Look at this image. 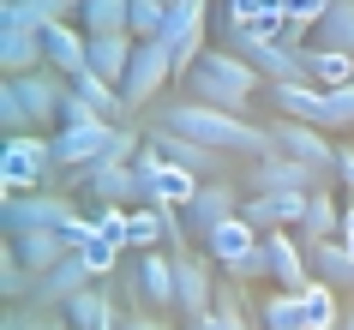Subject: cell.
Listing matches in <instances>:
<instances>
[{
	"mask_svg": "<svg viewBox=\"0 0 354 330\" xmlns=\"http://www.w3.org/2000/svg\"><path fill=\"white\" fill-rule=\"evenodd\" d=\"M156 127L180 132V138H198V145H210L216 156H252V163H259V156H277L264 127H252L246 114H228V109H205V102H192V96L168 102Z\"/></svg>",
	"mask_w": 354,
	"mask_h": 330,
	"instance_id": "6da1fadb",
	"label": "cell"
},
{
	"mask_svg": "<svg viewBox=\"0 0 354 330\" xmlns=\"http://www.w3.org/2000/svg\"><path fill=\"white\" fill-rule=\"evenodd\" d=\"M180 91H187L192 102H205V109L246 114V109H252V96H259V73H252L234 48H205L198 66L180 78Z\"/></svg>",
	"mask_w": 354,
	"mask_h": 330,
	"instance_id": "7a4b0ae2",
	"label": "cell"
},
{
	"mask_svg": "<svg viewBox=\"0 0 354 330\" xmlns=\"http://www.w3.org/2000/svg\"><path fill=\"white\" fill-rule=\"evenodd\" d=\"M66 78L55 66H37L24 78H6L0 84V120H6V138L12 132H42L48 120H60V102H66Z\"/></svg>",
	"mask_w": 354,
	"mask_h": 330,
	"instance_id": "3957f363",
	"label": "cell"
},
{
	"mask_svg": "<svg viewBox=\"0 0 354 330\" xmlns=\"http://www.w3.org/2000/svg\"><path fill=\"white\" fill-rule=\"evenodd\" d=\"M55 145L37 132H12L0 150V186L6 192H55Z\"/></svg>",
	"mask_w": 354,
	"mask_h": 330,
	"instance_id": "277c9868",
	"label": "cell"
},
{
	"mask_svg": "<svg viewBox=\"0 0 354 330\" xmlns=\"http://www.w3.org/2000/svg\"><path fill=\"white\" fill-rule=\"evenodd\" d=\"M132 174H138V192H145V204H156V210H187L192 199H198V174H187L180 163H168L156 145H145L138 156H132Z\"/></svg>",
	"mask_w": 354,
	"mask_h": 330,
	"instance_id": "5b68a950",
	"label": "cell"
},
{
	"mask_svg": "<svg viewBox=\"0 0 354 330\" xmlns=\"http://www.w3.org/2000/svg\"><path fill=\"white\" fill-rule=\"evenodd\" d=\"M73 199L66 192H6L0 199V228H6V240L30 235V228H60L66 235V222H73Z\"/></svg>",
	"mask_w": 354,
	"mask_h": 330,
	"instance_id": "8992f818",
	"label": "cell"
},
{
	"mask_svg": "<svg viewBox=\"0 0 354 330\" xmlns=\"http://www.w3.org/2000/svg\"><path fill=\"white\" fill-rule=\"evenodd\" d=\"M223 37H228V48L252 66L259 78H270V84H288V78H306L300 73V55L295 48H282V42H270L264 30H252V24H228L223 19Z\"/></svg>",
	"mask_w": 354,
	"mask_h": 330,
	"instance_id": "52a82bcc",
	"label": "cell"
},
{
	"mask_svg": "<svg viewBox=\"0 0 354 330\" xmlns=\"http://www.w3.org/2000/svg\"><path fill=\"white\" fill-rule=\"evenodd\" d=\"M0 66H6V78H24L37 66H48L42 60V30L24 19L19 0H0Z\"/></svg>",
	"mask_w": 354,
	"mask_h": 330,
	"instance_id": "ba28073f",
	"label": "cell"
},
{
	"mask_svg": "<svg viewBox=\"0 0 354 330\" xmlns=\"http://www.w3.org/2000/svg\"><path fill=\"white\" fill-rule=\"evenodd\" d=\"M48 145H55V168H60V174H73V168H91V163H102V156H114V145H120V127H114V120L60 127Z\"/></svg>",
	"mask_w": 354,
	"mask_h": 330,
	"instance_id": "9c48e42d",
	"label": "cell"
},
{
	"mask_svg": "<svg viewBox=\"0 0 354 330\" xmlns=\"http://www.w3.org/2000/svg\"><path fill=\"white\" fill-rule=\"evenodd\" d=\"M150 42H162L168 55H174V84H180V78L198 66V55H205V0L174 6V12H168V24H162Z\"/></svg>",
	"mask_w": 354,
	"mask_h": 330,
	"instance_id": "30bf717a",
	"label": "cell"
},
{
	"mask_svg": "<svg viewBox=\"0 0 354 330\" xmlns=\"http://www.w3.org/2000/svg\"><path fill=\"white\" fill-rule=\"evenodd\" d=\"M66 186H73V192H91V199H102V204H127V210H138V199H145L132 163H120V156H102V163H91V168H73Z\"/></svg>",
	"mask_w": 354,
	"mask_h": 330,
	"instance_id": "8fae6325",
	"label": "cell"
},
{
	"mask_svg": "<svg viewBox=\"0 0 354 330\" xmlns=\"http://www.w3.org/2000/svg\"><path fill=\"white\" fill-rule=\"evenodd\" d=\"M270 150L277 156H295V163H306V168H318V174H336V145L324 138L318 127H306V120H270Z\"/></svg>",
	"mask_w": 354,
	"mask_h": 330,
	"instance_id": "7c38bea8",
	"label": "cell"
},
{
	"mask_svg": "<svg viewBox=\"0 0 354 330\" xmlns=\"http://www.w3.org/2000/svg\"><path fill=\"white\" fill-rule=\"evenodd\" d=\"M270 102H277L282 120H306V127H318V132H336V102H330L324 84H313V78L270 84Z\"/></svg>",
	"mask_w": 354,
	"mask_h": 330,
	"instance_id": "4fadbf2b",
	"label": "cell"
},
{
	"mask_svg": "<svg viewBox=\"0 0 354 330\" xmlns=\"http://www.w3.org/2000/svg\"><path fill=\"white\" fill-rule=\"evenodd\" d=\"M174 84V55H168L162 42H138V55H132L127 66V84H120V96H127V109H145L156 91H168Z\"/></svg>",
	"mask_w": 354,
	"mask_h": 330,
	"instance_id": "5bb4252c",
	"label": "cell"
},
{
	"mask_svg": "<svg viewBox=\"0 0 354 330\" xmlns=\"http://www.w3.org/2000/svg\"><path fill=\"white\" fill-rule=\"evenodd\" d=\"M241 204H246V199H241L228 181H205V186H198V199L180 210V222H187V235H198V246H205L228 217H241Z\"/></svg>",
	"mask_w": 354,
	"mask_h": 330,
	"instance_id": "9a60e30c",
	"label": "cell"
},
{
	"mask_svg": "<svg viewBox=\"0 0 354 330\" xmlns=\"http://www.w3.org/2000/svg\"><path fill=\"white\" fill-rule=\"evenodd\" d=\"M42 60H48L66 84H73L78 73H91V37H84V24H78V19L42 24Z\"/></svg>",
	"mask_w": 354,
	"mask_h": 330,
	"instance_id": "2e32d148",
	"label": "cell"
},
{
	"mask_svg": "<svg viewBox=\"0 0 354 330\" xmlns=\"http://www.w3.org/2000/svg\"><path fill=\"white\" fill-rule=\"evenodd\" d=\"M246 186L252 192H324V174L295 163V156H259L252 174H246Z\"/></svg>",
	"mask_w": 354,
	"mask_h": 330,
	"instance_id": "e0dca14e",
	"label": "cell"
},
{
	"mask_svg": "<svg viewBox=\"0 0 354 330\" xmlns=\"http://www.w3.org/2000/svg\"><path fill=\"white\" fill-rule=\"evenodd\" d=\"M132 282H138V300H150V306H162V312L180 306V258L162 253V246L138 258V276Z\"/></svg>",
	"mask_w": 354,
	"mask_h": 330,
	"instance_id": "ac0fdd59",
	"label": "cell"
},
{
	"mask_svg": "<svg viewBox=\"0 0 354 330\" xmlns=\"http://www.w3.org/2000/svg\"><path fill=\"white\" fill-rule=\"evenodd\" d=\"M306 199H313V192H252V199L241 204V217L252 222L259 235H270V228H300Z\"/></svg>",
	"mask_w": 354,
	"mask_h": 330,
	"instance_id": "d6986e66",
	"label": "cell"
},
{
	"mask_svg": "<svg viewBox=\"0 0 354 330\" xmlns=\"http://www.w3.org/2000/svg\"><path fill=\"white\" fill-rule=\"evenodd\" d=\"M180 258V312L187 318H205L210 306H216V276H210V264L216 258L198 246V253H174Z\"/></svg>",
	"mask_w": 354,
	"mask_h": 330,
	"instance_id": "ffe728a7",
	"label": "cell"
},
{
	"mask_svg": "<svg viewBox=\"0 0 354 330\" xmlns=\"http://www.w3.org/2000/svg\"><path fill=\"white\" fill-rule=\"evenodd\" d=\"M174 246L180 253V240H187V222H180V210H156V204H138L132 210V235L127 246H138V253H156V246Z\"/></svg>",
	"mask_w": 354,
	"mask_h": 330,
	"instance_id": "44dd1931",
	"label": "cell"
},
{
	"mask_svg": "<svg viewBox=\"0 0 354 330\" xmlns=\"http://www.w3.org/2000/svg\"><path fill=\"white\" fill-rule=\"evenodd\" d=\"M91 282H96V276L84 271V258L66 253L48 276H37V288H30V306H66V300H73V294H84Z\"/></svg>",
	"mask_w": 354,
	"mask_h": 330,
	"instance_id": "7402d4cb",
	"label": "cell"
},
{
	"mask_svg": "<svg viewBox=\"0 0 354 330\" xmlns=\"http://www.w3.org/2000/svg\"><path fill=\"white\" fill-rule=\"evenodd\" d=\"M150 145L162 150L168 163H180L187 174H198V181H216V168H223V156L210 145H198V138H180V132H168V127H150Z\"/></svg>",
	"mask_w": 354,
	"mask_h": 330,
	"instance_id": "603a6c76",
	"label": "cell"
},
{
	"mask_svg": "<svg viewBox=\"0 0 354 330\" xmlns=\"http://www.w3.org/2000/svg\"><path fill=\"white\" fill-rule=\"evenodd\" d=\"M264 246H270V282H282L288 294H300L306 282H313V271H306V253H300L295 228H270V235H264Z\"/></svg>",
	"mask_w": 354,
	"mask_h": 330,
	"instance_id": "cb8c5ba5",
	"label": "cell"
},
{
	"mask_svg": "<svg viewBox=\"0 0 354 330\" xmlns=\"http://www.w3.org/2000/svg\"><path fill=\"white\" fill-rule=\"evenodd\" d=\"M306 253V271L313 282H330V288H354V253L342 240H313V246H300Z\"/></svg>",
	"mask_w": 354,
	"mask_h": 330,
	"instance_id": "d4e9b609",
	"label": "cell"
},
{
	"mask_svg": "<svg viewBox=\"0 0 354 330\" xmlns=\"http://www.w3.org/2000/svg\"><path fill=\"white\" fill-rule=\"evenodd\" d=\"M132 55H138V37H91V73L96 78H109L114 91L127 84V66H132Z\"/></svg>",
	"mask_w": 354,
	"mask_h": 330,
	"instance_id": "484cf974",
	"label": "cell"
},
{
	"mask_svg": "<svg viewBox=\"0 0 354 330\" xmlns=\"http://www.w3.org/2000/svg\"><path fill=\"white\" fill-rule=\"evenodd\" d=\"M259 240H264V235H259V228H252V222H246V217H228L223 228H216V235L205 240V253L216 258V264H223V271H234V264H241V258L252 253V246H259Z\"/></svg>",
	"mask_w": 354,
	"mask_h": 330,
	"instance_id": "4316f807",
	"label": "cell"
},
{
	"mask_svg": "<svg viewBox=\"0 0 354 330\" xmlns=\"http://www.w3.org/2000/svg\"><path fill=\"white\" fill-rule=\"evenodd\" d=\"M300 73L313 84H324V91H342V84H354V55H342V48H300Z\"/></svg>",
	"mask_w": 354,
	"mask_h": 330,
	"instance_id": "83f0119b",
	"label": "cell"
},
{
	"mask_svg": "<svg viewBox=\"0 0 354 330\" xmlns=\"http://www.w3.org/2000/svg\"><path fill=\"white\" fill-rule=\"evenodd\" d=\"M12 246H19V258H24V264H30V276H48V271H55V264H60V258L73 253L60 228H30V235H19V240H12Z\"/></svg>",
	"mask_w": 354,
	"mask_h": 330,
	"instance_id": "f1b7e54d",
	"label": "cell"
},
{
	"mask_svg": "<svg viewBox=\"0 0 354 330\" xmlns=\"http://www.w3.org/2000/svg\"><path fill=\"white\" fill-rule=\"evenodd\" d=\"M78 24H84V37H132V0H84L78 6Z\"/></svg>",
	"mask_w": 354,
	"mask_h": 330,
	"instance_id": "f546056e",
	"label": "cell"
},
{
	"mask_svg": "<svg viewBox=\"0 0 354 330\" xmlns=\"http://www.w3.org/2000/svg\"><path fill=\"white\" fill-rule=\"evenodd\" d=\"M342 235V210H336V199L330 192H313L306 199V217H300V228H295V240L300 246H313V240H336Z\"/></svg>",
	"mask_w": 354,
	"mask_h": 330,
	"instance_id": "4dcf8cb0",
	"label": "cell"
},
{
	"mask_svg": "<svg viewBox=\"0 0 354 330\" xmlns=\"http://www.w3.org/2000/svg\"><path fill=\"white\" fill-rule=\"evenodd\" d=\"M259 324H264V330H313L306 294H288V288H277V294H270V300L259 306Z\"/></svg>",
	"mask_w": 354,
	"mask_h": 330,
	"instance_id": "1f68e13d",
	"label": "cell"
},
{
	"mask_svg": "<svg viewBox=\"0 0 354 330\" xmlns=\"http://www.w3.org/2000/svg\"><path fill=\"white\" fill-rule=\"evenodd\" d=\"M60 312H66V324H73V330H102V324H114V306H109V294H102V288L73 294Z\"/></svg>",
	"mask_w": 354,
	"mask_h": 330,
	"instance_id": "d6a6232c",
	"label": "cell"
},
{
	"mask_svg": "<svg viewBox=\"0 0 354 330\" xmlns=\"http://www.w3.org/2000/svg\"><path fill=\"white\" fill-rule=\"evenodd\" d=\"M73 91L84 96V102H91V109L102 114V120H114V114H132V109H127V96L114 91L109 78H96V73H78V78H73Z\"/></svg>",
	"mask_w": 354,
	"mask_h": 330,
	"instance_id": "836d02e7",
	"label": "cell"
},
{
	"mask_svg": "<svg viewBox=\"0 0 354 330\" xmlns=\"http://www.w3.org/2000/svg\"><path fill=\"white\" fill-rule=\"evenodd\" d=\"M318 48H342V55H354V0H336L330 12H324V24H318Z\"/></svg>",
	"mask_w": 354,
	"mask_h": 330,
	"instance_id": "e575fe53",
	"label": "cell"
},
{
	"mask_svg": "<svg viewBox=\"0 0 354 330\" xmlns=\"http://www.w3.org/2000/svg\"><path fill=\"white\" fill-rule=\"evenodd\" d=\"M30 288H37V276H30V264L19 258V246L6 240V246H0V294L19 306V294H30Z\"/></svg>",
	"mask_w": 354,
	"mask_h": 330,
	"instance_id": "d590c367",
	"label": "cell"
},
{
	"mask_svg": "<svg viewBox=\"0 0 354 330\" xmlns=\"http://www.w3.org/2000/svg\"><path fill=\"white\" fill-rule=\"evenodd\" d=\"M120 253H127V246H120L114 235H102V228L78 246V258H84V271H91V276H114V271H120Z\"/></svg>",
	"mask_w": 354,
	"mask_h": 330,
	"instance_id": "8d00e7d4",
	"label": "cell"
},
{
	"mask_svg": "<svg viewBox=\"0 0 354 330\" xmlns=\"http://www.w3.org/2000/svg\"><path fill=\"white\" fill-rule=\"evenodd\" d=\"M168 12H174L168 0H132V37L150 42V37H156V30L168 24Z\"/></svg>",
	"mask_w": 354,
	"mask_h": 330,
	"instance_id": "74e56055",
	"label": "cell"
},
{
	"mask_svg": "<svg viewBox=\"0 0 354 330\" xmlns=\"http://www.w3.org/2000/svg\"><path fill=\"white\" fill-rule=\"evenodd\" d=\"M187 330H246V318L234 312V300H228V294H216V306H210L205 318H187Z\"/></svg>",
	"mask_w": 354,
	"mask_h": 330,
	"instance_id": "f35d334b",
	"label": "cell"
},
{
	"mask_svg": "<svg viewBox=\"0 0 354 330\" xmlns=\"http://www.w3.org/2000/svg\"><path fill=\"white\" fill-rule=\"evenodd\" d=\"M270 12H282V0H228L223 19L228 24H259V19H270Z\"/></svg>",
	"mask_w": 354,
	"mask_h": 330,
	"instance_id": "ab89813d",
	"label": "cell"
},
{
	"mask_svg": "<svg viewBox=\"0 0 354 330\" xmlns=\"http://www.w3.org/2000/svg\"><path fill=\"white\" fill-rule=\"evenodd\" d=\"M228 276H234V282H259V276H270V246L259 240V246H252V253H246V258H241V264H234Z\"/></svg>",
	"mask_w": 354,
	"mask_h": 330,
	"instance_id": "60d3db41",
	"label": "cell"
},
{
	"mask_svg": "<svg viewBox=\"0 0 354 330\" xmlns=\"http://www.w3.org/2000/svg\"><path fill=\"white\" fill-rule=\"evenodd\" d=\"M91 120H102V114H96L78 91H66V102H60V127H91Z\"/></svg>",
	"mask_w": 354,
	"mask_h": 330,
	"instance_id": "b9f144b4",
	"label": "cell"
},
{
	"mask_svg": "<svg viewBox=\"0 0 354 330\" xmlns=\"http://www.w3.org/2000/svg\"><path fill=\"white\" fill-rule=\"evenodd\" d=\"M48 324H55V318H30V312H19V306H12L0 330H48Z\"/></svg>",
	"mask_w": 354,
	"mask_h": 330,
	"instance_id": "7bdbcfd3",
	"label": "cell"
},
{
	"mask_svg": "<svg viewBox=\"0 0 354 330\" xmlns=\"http://www.w3.org/2000/svg\"><path fill=\"white\" fill-rule=\"evenodd\" d=\"M336 181L354 192V150H336Z\"/></svg>",
	"mask_w": 354,
	"mask_h": 330,
	"instance_id": "ee69618b",
	"label": "cell"
},
{
	"mask_svg": "<svg viewBox=\"0 0 354 330\" xmlns=\"http://www.w3.org/2000/svg\"><path fill=\"white\" fill-rule=\"evenodd\" d=\"M120 330H174V324H168V318H150V312H138V318H127Z\"/></svg>",
	"mask_w": 354,
	"mask_h": 330,
	"instance_id": "f6af8a7d",
	"label": "cell"
},
{
	"mask_svg": "<svg viewBox=\"0 0 354 330\" xmlns=\"http://www.w3.org/2000/svg\"><path fill=\"white\" fill-rule=\"evenodd\" d=\"M336 240H342V246H348V253H354V204H348V210H342V235H336Z\"/></svg>",
	"mask_w": 354,
	"mask_h": 330,
	"instance_id": "bcb514c9",
	"label": "cell"
},
{
	"mask_svg": "<svg viewBox=\"0 0 354 330\" xmlns=\"http://www.w3.org/2000/svg\"><path fill=\"white\" fill-rule=\"evenodd\" d=\"M336 330H354V306H342V324H336Z\"/></svg>",
	"mask_w": 354,
	"mask_h": 330,
	"instance_id": "7dc6e473",
	"label": "cell"
},
{
	"mask_svg": "<svg viewBox=\"0 0 354 330\" xmlns=\"http://www.w3.org/2000/svg\"><path fill=\"white\" fill-rule=\"evenodd\" d=\"M48 330H73V324H66V318H55V324H48Z\"/></svg>",
	"mask_w": 354,
	"mask_h": 330,
	"instance_id": "c3c4849f",
	"label": "cell"
},
{
	"mask_svg": "<svg viewBox=\"0 0 354 330\" xmlns=\"http://www.w3.org/2000/svg\"><path fill=\"white\" fill-rule=\"evenodd\" d=\"M168 6H187V0H168Z\"/></svg>",
	"mask_w": 354,
	"mask_h": 330,
	"instance_id": "681fc988",
	"label": "cell"
},
{
	"mask_svg": "<svg viewBox=\"0 0 354 330\" xmlns=\"http://www.w3.org/2000/svg\"><path fill=\"white\" fill-rule=\"evenodd\" d=\"M330 330H336V324H330Z\"/></svg>",
	"mask_w": 354,
	"mask_h": 330,
	"instance_id": "f907efd6",
	"label": "cell"
}]
</instances>
